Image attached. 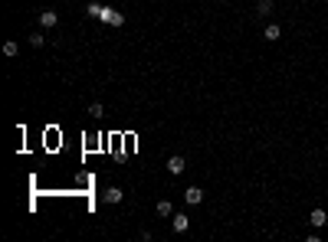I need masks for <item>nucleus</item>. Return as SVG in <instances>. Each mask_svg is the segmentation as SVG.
Instances as JSON below:
<instances>
[{
    "label": "nucleus",
    "mask_w": 328,
    "mask_h": 242,
    "mask_svg": "<svg viewBox=\"0 0 328 242\" xmlns=\"http://www.w3.org/2000/svg\"><path fill=\"white\" fill-rule=\"evenodd\" d=\"M279 36H282V26H279V23H269V26L262 30V40H266V43H276Z\"/></svg>",
    "instance_id": "obj_6"
},
{
    "label": "nucleus",
    "mask_w": 328,
    "mask_h": 242,
    "mask_svg": "<svg viewBox=\"0 0 328 242\" xmlns=\"http://www.w3.org/2000/svg\"><path fill=\"white\" fill-rule=\"evenodd\" d=\"M187 170V161L181 154H174V157H167V174H174V177H181Z\"/></svg>",
    "instance_id": "obj_2"
},
{
    "label": "nucleus",
    "mask_w": 328,
    "mask_h": 242,
    "mask_svg": "<svg viewBox=\"0 0 328 242\" xmlns=\"http://www.w3.org/2000/svg\"><path fill=\"white\" fill-rule=\"evenodd\" d=\"M308 222H312L315 229H322V226L328 222V213H325V209H312V213H308Z\"/></svg>",
    "instance_id": "obj_7"
},
{
    "label": "nucleus",
    "mask_w": 328,
    "mask_h": 242,
    "mask_svg": "<svg viewBox=\"0 0 328 242\" xmlns=\"http://www.w3.org/2000/svg\"><path fill=\"white\" fill-rule=\"evenodd\" d=\"M158 216H174V209H171V203H167V200H161V203H158Z\"/></svg>",
    "instance_id": "obj_11"
},
{
    "label": "nucleus",
    "mask_w": 328,
    "mask_h": 242,
    "mask_svg": "<svg viewBox=\"0 0 328 242\" xmlns=\"http://www.w3.org/2000/svg\"><path fill=\"white\" fill-rule=\"evenodd\" d=\"M43 43H46V36L40 33V30H36V33H30V46H36V49H40Z\"/></svg>",
    "instance_id": "obj_12"
},
{
    "label": "nucleus",
    "mask_w": 328,
    "mask_h": 242,
    "mask_svg": "<svg viewBox=\"0 0 328 242\" xmlns=\"http://www.w3.org/2000/svg\"><path fill=\"white\" fill-rule=\"evenodd\" d=\"M3 56H17V43H3Z\"/></svg>",
    "instance_id": "obj_14"
},
{
    "label": "nucleus",
    "mask_w": 328,
    "mask_h": 242,
    "mask_svg": "<svg viewBox=\"0 0 328 242\" xmlns=\"http://www.w3.org/2000/svg\"><path fill=\"white\" fill-rule=\"evenodd\" d=\"M102 200H105V203H112V206H118L121 200H125V193H121L118 187H109L105 193H102Z\"/></svg>",
    "instance_id": "obj_4"
},
{
    "label": "nucleus",
    "mask_w": 328,
    "mask_h": 242,
    "mask_svg": "<svg viewBox=\"0 0 328 242\" xmlns=\"http://www.w3.org/2000/svg\"><path fill=\"white\" fill-rule=\"evenodd\" d=\"M171 226H174V232H187V229H190V216H184V213H177L174 220H171Z\"/></svg>",
    "instance_id": "obj_8"
},
{
    "label": "nucleus",
    "mask_w": 328,
    "mask_h": 242,
    "mask_svg": "<svg viewBox=\"0 0 328 242\" xmlns=\"http://www.w3.org/2000/svg\"><path fill=\"white\" fill-rule=\"evenodd\" d=\"M89 115H92V118H102L105 111H102V105H98V101H92V105H89Z\"/></svg>",
    "instance_id": "obj_13"
},
{
    "label": "nucleus",
    "mask_w": 328,
    "mask_h": 242,
    "mask_svg": "<svg viewBox=\"0 0 328 242\" xmlns=\"http://www.w3.org/2000/svg\"><path fill=\"white\" fill-rule=\"evenodd\" d=\"M273 13V0H259L256 3V17H269Z\"/></svg>",
    "instance_id": "obj_10"
},
{
    "label": "nucleus",
    "mask_w": 328,
    "mask_h": 242,
    "mask_svg": "<svg viewBox=\"0 0 328 242\" xmlns=\"http://www.w3.org/2000/svg\"><path fill=\"white\" fill-rule=\"evenodd\" d=\"M105 26H125V13H121V10H109V20H105Z\"/></svg>",
    "instance_id": "obj_9"
},
{
    "label": "nucleus",
    "mask_w": 328,
    "mask_h": 242,
    "mask_svg": "<svg viewBox=\"0 0 328 242\" xmlns=\"http://www.w3.org/2000/svg\"><path fill=\"white\" fill-rule=\"evenodd\" d=\"M109 10H112V7H105V3H89V7H86V17H92V20H98V23H105V20H109Z\"/></svg>",
    "instance_id": "obj_1"
},
{
    "label": "nucleus",
    "mask_w": 328,
    "mask_h": 242,
    "mask_svg": "<svg viewBox=\"0 0 328 242\" xmlns=\"http://www.w3.org/2000/svg\"><path fill=\"white\" fill-rule=\"evenodd\" d=\"M184 200L190 203V206H197V203H204V190H200V187H187L184 190Z\"/></svg>",
    "instance_id": "obj_5"
},
{
    "label": "nucleus",
    "mask_w": 328,
    "mask_h": 242,
    "mask_svg": "<svg viewBox=\"0 0 328 242\" xmlns=\"http://www.w3.org/2000/svg\"><path fill=\"white\" fill-rule=\"evenodd\" d=\"M56 23H59L56 10H43V13H40V30H53Z\"/></svg>",
    "instance_id": "obj_3"
}]
</instances>
